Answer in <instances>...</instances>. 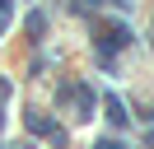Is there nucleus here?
<instances>
[{
  "instance_id": "nucleus-1",
  "label": "nucleus",
  "mask_w": 154,
  "mask_h": 149,
  "mask_svg": "<svg viewBox=\"0 0 154 149\" xmlns=\"http://www.w3.org/2000/svg\"><path fill=\"white\" fill-rule=\"evenodd\" d=\"M98 149H122V144H117V140H103V144H98Z\"/></svg>"
}]
</instances>
